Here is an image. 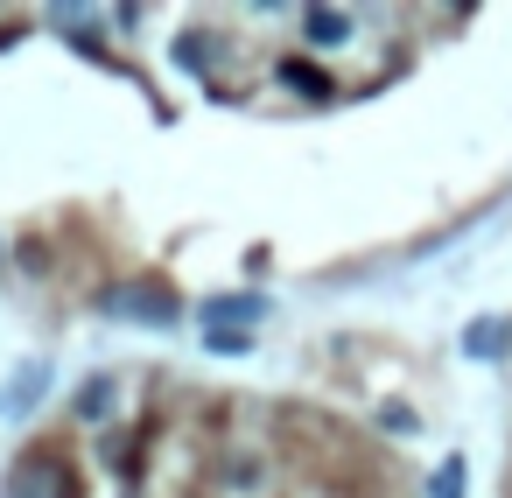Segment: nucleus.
Masks as SVG:
<instances>
[{
    "mask_svg": "<svg viewBox=\"0 0 512 498\" xmlns=\"http://www.w3.org/2000/svg\"><path fill=\"white\" fill-rule=\"evenodd\" d=\"M99 316H120V323H169V316H176V288H169V281H113V288H99Z\"/></svg>",
    "mask_w": 512,
    "mask_h": 498,
    "instance_id": "obj_1",
    "label": "nucleus"
},
{
    "mask_svg": "<svg viewBox=\"0 0 512 498\" xmlns=\"http://www.w3.org/2000/svg\"><path fill=\"white\" fill-rule=\"evenodd\" d=\"M0 498H71V470L50 456V449H29L15 470H8V491Z\"/></svg>",
    "mask_w": 512,
    "mask_h": 498,
    "instance_id": "obj_2",
    "label": "nucleus"
},
{
    "mask_svg": "<svg viewBox=\"0 0 512 498\" xmlns=\"http://www.w3.org/2000/svg\"><path fill=\"white\" fill-rule=\"evenodd\" d=\"M302 43L309 50H344L351 43V15L344 8H309L302 15Z\"/></svg>",
    "mask_w": 512,
    "mask_h": 498,
    "instance_id": "obj_3",
    "label": "nucleus"
},
{
    "mask_svg": "<svg viewBox=\"0 0 512 498\" xmlns=\"http://www.w3.org/2000/svg\"><path fill=\"white\" fill-rule=\"evenodd\" d=\"M204 330H239V323H253V316H267V295H211L204 302Z\"/></svg>",
    "mask_w": 512,
    "mask_h": 498,
    "instance_id": "obj_4",
    "label": "nucleus"
},
{
    "mask_svg": "<svg viewBox=\"0 0 512 498\" xmlns=\"http://www.w3.org/2000/svg\"><path fill=\"white\" fill-rule=\"evenodd\" d=\"M505 351H512V323L505 316H477L463 330V358H505Z\"/></svg>",
    "mask_w": 512,
    "mask_h": 498,
    "instance_id": "obj_5",
    "label": "nucleus"
},
{
    "mask_svg": "<svg viewBox=\"0 0 512 498\" xmlns=\"http://www.w3.org/2000/svg\"><path fill=\"white\" fill-rule=\"evenodd\" d=\"M274 71H281V85H295L302 99H330V92H337V85H330V71H316L309 57H281Z\"/></svg>",
    "mask_w": 512,
    "mask_h": 498,
    "instance_id": "obj_6",
    "label": "nucleus"
},
{
    "mask_svg": "<svg viewBox=\"0 0 512 498\" xmlns=\"http://www.w3.org/2000/svg\"><path fill=\"white\" fill-rule=\"evenodd\" d=\"M113 400H120V386L99 372V379H85V393H78V414H85V421H106V414H113Z\"/></svg>",
    "mask_w": 512,
    "mask_h": 498,
    "instance_id": "obj_7",
    "label": "nucleus"
},
{
    "mask_svg": "<svg viewBox=\"0 0 512 498\" xmlns=\"http://www.w3.org/2000/svg\"><path fill=\"white\" fill-rule=\"evenodd\" d=\"M428 498H463V456H449V463L428 477Z\"/></svg>",
    "mask_w": 512,
    "mask_h": 498,
    "instance_id": "obj_8",
    "label": "nucleus"
},
{
    "mask_svg": "<svg viewBox=\"0 0 512 498\" xmlns=\"http://www.w3.org/2000/svg\"><path fill=\"white\" fill-rule=\"evenodd\" d=\"M379 428H393V435H414V407H407V400H386V407H379Z\"/></svg>",
    "mask_w": 512,
    "mask_h": 498,
    "instance_id": "obj_9",
    "label": "nucleus"
},
{
    "mask_svg": "<svg viewBox=\"0 0 512 498\" xmlns=\"http://www.w3.org/2000/svg\"><path fill=\"white\" fill-rule=\"evenodd\" d=\"M204 344H211V351H225V358H239L253 337H246V330H204Z\"/></svg>",
    "mask_w": 512,
    "mask_h": 498,
    "instance_id": "obj_10",
    "label": "nucleus"
},
{
    "mask_svg": "<svg viewBox=\"0 0 512 498\" xmlns=\"http://www.w3.org/2000/svg\"><path fill=\"white\" fill-rule=\"evenodd\" d=\"M0 253H8V246H0Z\"/></svg>",
    "mask_w": 512,
    "mask_h": 498,
    "instance_id": "obj_11",
    "label": "nucleus"
}]
</instances>
